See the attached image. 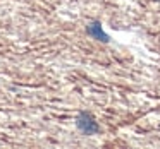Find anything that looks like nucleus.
Masks as SVG:
<instances>
[{"mask_svg":"<svg viewBox=\"0 0 160 149\" xmlns=\"http://www.w3.org/2000/svg\"><path fill=\"white\" fill-rule=\"evenodd\" d=\"M76 127L83 132L84 135H93L100 132V125L98 122L95 120V117L88 111H81L79 115L76 117Z\"/></svg>","mask_w":160,"mask_h":149,"instance_id":"f257e3e1","label":"nucleus"},{"mask_svg":"<svg viewBox=\"0 0 160 149\" xmlns=\"http://www.w3.org/2000/svg\"><path fill=\"white\" fill-rule=\"evenodd\" d=\"M86 35L91 36L93 40H97V41H102V43L110 41V36L103 31V26H102L100 21H91L90 24L86 26Z\"/></svg>","mask_w":160,"mask_h":149,"instance_id":"f03ea898","label":"nucleus"}]
</instances>
